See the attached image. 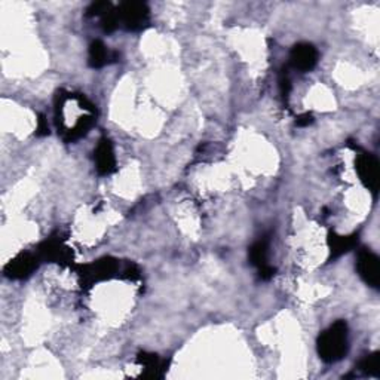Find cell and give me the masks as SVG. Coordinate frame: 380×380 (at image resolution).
<instances>
[{"mask_svg": "<svg viewBox=\"0 0 380 380\" xmlns=\"http://www.w3.org/2000/svg\"><path fill=\"white\" fill-rule=\"evenodd\" d=\"M137 363L143 366V368H146V375L149 377H162L164 370L166 368L164 361L159 359V357L155 354H147V352H142L140 355L137 358Z\"/></svg>", "mask_w": 380, "mask_h": 380, "instance_id": "7c38bea8", "label": "cell"}, {"mask_svg": "<svg viewBox=\"0 0 380 380\" xmlns=\"http://www.w3.org/2000/svg\"><path fill=\"white\" fill-rule=\"evenodd\" d=\"M357 271L364 282L373 289H379L380 282V269H379V257L370 252V249H361L358 253Z\"/></svg>", "mask_w": 380, "mask_h": 380, "instance_id": "277c9868", "label": "cell"}, {"mask_svg": "<svg viewBox=\"0 0 380 380\" xmlns=\"http://www.w3.org/2000/svg\"><path fill=\"white\" fill-rule=\"evenodd\" d=\"M38 256L41 257V260H49V262H57L61 265H66L71 262V252L64 245L61 241H55L49 239L46 241L45 244L41 245Z\"/></svg>", "mask_w": 380, "mask_h": 380, "instance_id": "9c48e42d", "label": "cell"}, {"mask_svg": "<svg viewBox=\"0 0 380 380\" xmlns=\"http://www.w3.org/2000/svg\"><path fill=\"white\" fill-rule=\"evenodd\" d=\"M280 91H281V97L284 100H289L290 91H291V82L289 78V73L287 71H282L280 76Z\"/></svg>", "mask_w": 380, "mask_h": 380, "instance_id": "9a60e30c", "label": "cell"}, {"mask_svg": "<svg viewBox=\"0 0 380 380\" xmlns=\"http://www.w3.org/2000/svg\"><path fill=\"white\" fill-rule=\"evenodd\" d=\"M275 275V269L272 266H265L262 269H258V276L262 278V280L267 281V280H271V278Z\"/></svg>", "mask_w": 380, "mask_h": 380, "instance_id": "ac0fdd59", "label": "cell"}, {"mask_svg": "<svg viewBox=\"0 0 380 380\" xmlns=\"http://www.w3.org/2000/svg\"><path fill=\"white\" fill-rule=\"evenodd\" d=\"M41 257L38 254H32V253H25L20 254L15 257L14 260L8 263L5 267V275L12 278V280H21V278H25L32 275L36 267L39 265Z\"/></svg>", "mask_w": 380, "mask_h": 380, "instance_id": "8992f818", "label": "cell"}, {"mask_svg": "<svg viewBox=\"0 0 380 380\" xmlns=\"http://www.w3.org/2000/svg\"><path fill=\"white\" fill-rule=\"evenodd\" d=\"M290 63L294 69L300 71H311L318 63V51L311 43H298L294 45L290 54Z\"/></svg>", "mask_w": 380, "mask_h": 380, "instance_id": "5b68a950", "label": "cell"}, {"mask_svg": "<svg viewBox=\"0 0 380 380\" xmlns=\"http://www.w3.org/2000/svg\"><path fill=\"white\" fill-rule=\"evenodd\" d=\"M96 166L100 175H109L116 171V157L113 146L107 138H101L96 149Z\"/></svg>", "mask_w": 380, "mask_h": 380, "instance_id": "ba28073f", "label": "cell"}, {"mask_svg": "<svg viewBox=\"0 0 380 380\" xmlns=\"http://www.w3.org/2000/svg\"><path fill=\"white\" fill-rule=\"evenodd\" d=\"M116 60H118V52L107 49V46L101 41H94L89 45L88 64L92 69L104 67L106 64Z\"/></svg>", "mask_w": 380, "mask_h": 380, "instance_id": "30bf717a", "label": "cell"}, {"mask_svg": "<svg viewBox=\"0 0 380 380\" xmlns=\"http://www.w3.org/2000/svg\"><path fill=\"white\" fill-rule=\"evenodd\" d=\"M36 134H38V135H48L49 134V126H48V122L45 120L43 115L39 116L38 126H36Z\"/></svg>", "mask_w": 380, "mask_h": 380, "instance_id": "2e32d148", "label": "cell"}, {"mask_svg": "<svg viewBox=\"0 0 380 380\" xmlns=\"http://www.w3.org/2000/svg\"><path fill=\"white\" fill-rule=\"evenodd\" d=\"M318 355L327 364L337 363L348 354L349 333L345 321H336L322 333L317 342Z\"/></svg>", "mask_w": 380, "mask_h": 380, "instance_id": "6da1fadb", "label": "cell"}, {"mask_svg": "<svg viewBox=\"0 0 380 380\" xmlns=\"http://www.w3.org/2000/svg\"><path fill=\"white\" fill-rule=\"evenodd\" d=\"M119 24H122L126 30L138 32L143 30L149 24L150 12L149 8L143 2H124L116 9Z\"/></svg>", "mask_w": 380, "mask_h": 380, "instance_id": "7a4b0ae2", "label": "cell"}, {"mask_svg": "<svg viewBox=\"0 0 380 380\" xmlns=\"http://www.w3.org/2000/svg\"><path fill=\"white\" fill-rule=\"evenodd\" d=\"M267 253H269V238H262L258 239L257 243H254L249 248L248 252V257L249 262H252L253 266H256L257 269H262L265 266H267Z\"/></svg>", "mask_w": 380, "mask_h": 380, "instance_id": "4fadbf2b", "label": "cell"}, {"mask_svg": "<svg viewBox=\"0 0 380 380\" xmlns=\"http://www.w3.org/2000/svg\"><path fill=\"white\" fill-rule=\"evenodd\" d=\"M358 368L361 372L368 375V376H380V355L379 352H375V354L367 355L363 361H361Z\"/></svg>", "mask_w": 380, "mask_h": 380, "instance_id": "5bb4252c", "label": "cell"}, {"mask_svg": "<svg viewBox=\"0 0 380 380\" xmlns=\"http://www.w3.org/2000/svg\"><path fill=\"white\" fill-rule=\"evenodd\" d=\"M358 244V235H350V236H342L333 232L328 235V247L333 258H337L345 253L350 252L352 248Z\"/></svg>", "mask_w": 380, "mask_h": 380, "instance_id": "8fae6325", "label": "cell"}, {"mask_svg": "<svg viewBox=\"0 0 380 380\" xmlns=\"http://www.w3.org/2000/svg\"><path fill=\"white\" fill-rule=\"evenodd\" d=\"M355 170L359 175L361 183L373 193L379 189V161L370 153H361L355 159Z\"/></svg>", "mask_w": 380, "mask_h": 380, "instance_id": "3957f363", "label": "cell"}, {"mask_svg": "<svg viewBox=\"0 0 380 380\" xmlns=\"http://www.w3.org/2000/svg\"><path fill=\"white\" fill-rule=\"evenodd\" d=\"M311 124H313V116L311 113H303L295 118V125L298 126H309Z\"/></svg>", "mask_w": 380, "mask_h": 380, "instance_id": "e0dca14e", "label": "cell"}, {"mask_svg": "<svg viewBox=\"0 0 380 380\" xmlns=\"http://www.w3.org/2000/svg\"><path fill=\"white\" fill-rule=\"evenodd\" d=\"M116 271H118V265L115 260H112V258H103V260H98L89 266L80 267L79 273L87 282H96L113 276Z\"/></svg>", "mask_w": 380, "mask_h": 380, "instance_id": "52a82bcc", "label": "cell"}]
</instances>
